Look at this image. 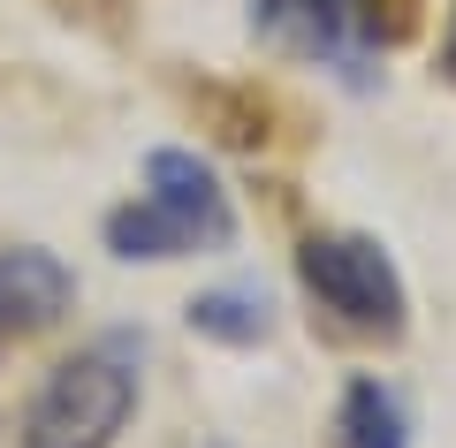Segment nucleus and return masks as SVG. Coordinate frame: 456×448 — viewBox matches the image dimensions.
Instances as JSON below:
<instances>
[{
  "mask_svg": "<svg viewBox=\"0 0 456 448\" xmlns=\"http://www.w3.org/2000/svg\"><path fill=\"white\" fill-rule=\"evenodd\" d=\"M137 411V342L107 335L53 365V380L31 395L23 448H114V433Z\"/></svg>",
  "mask_w": 456,
  "mask_h": 448,
  "instance_id": "1",
  "label": "nucleus"
},
{
  "mask_svg": "<svg viewBox=\"0 0 456 448\" xmlns=\"http://www.w3.org/2000/svg\"><path fill=\"white\" fill-rule=\"evenodd\" d=\"M297 273H305V289L320 297V312H327L335 327L373 335V342H395V335H403L411 297H403L395 258L380 251L373 236H305Z\"/></svg>",
  "mask_w": 456,
  "mask_h": 448,
  "instance_id": "2",
  "label": "nucleus"
},
{
  "mask_svg": "<svg viewBox=\"0 0 456 448\" xmlns=\"http://www.w3.org/2000/svg\"><path fill=\"white\" fill-rule=\"evenodd\" d=\"M145 198L167 206L183 228H191L198 251H228V243H236V206H228L221 175H213L198 152H183V144H160V152L145 160Z\"/></svg>",
  "mask_w": 456,
  "mask_h": 448,
  "instance_id": "3",
  "label": "nucleus"
},
{
  "mask_svg": "<svg viewBox=\"0 0 456 448\" xmlns=\"http://www.w3.org/2000/svg\"><path fill=\"white\" fill-rule=\"evenodd\" d=\"M77 305V273L38 243L0 251V335H38Z\"/></svg>",
  "mask_w": 456,
  "mask_h": 448,
  "instance_id": "4",
  "label": "nucleus"
},
{
  "mask_svg": "<svg viewBox=\"0 0 456 448\" xmlns=\"http://www.w3.org/2000/svg\"><path fill=\"white\" fill-rule=\"evenodd\" d=\"M259 23L312 61H350V8L342 0H259Z\"/></svg>",
  "mask_w": 456,
  "mask_h": 448,
  "instance_id": "5",
  "label": "nucleus"
},
{
  "mask_svg": "<svg viewBox=\"0 0 456 448\" xmlns=\"http://www.w3.org/2000/svg\"><path fill=\"white\" fill-rule=\"evenodd\" d=\"M335 448H411V426H403L395 387H380V380H350V387H342Z\"/></svg>",
  "mask_w": 456,
  "mask_h": 448,
  "instance_id": "6",
  "label": "nucleus"
},
{
  "mask_svg": "<svg viewBox=\"0 0 456 448\" xmlns=\"http://www.w3.org/2000/svg\"><path fill=\"white\" fill-rule=\"evenodd\" d=\"M191 327L213 342H266L274 312H266L259 289H213V297H191Z\"/></svg>",
  "mask_w": 456,
  "mask_h": 448,
  "instance_id": "7",
  "label": "nucleus"
},
{
  "mask_svg": "<svg viewBox=\"0 0 456 448\" xmlns=\"http://www.w3.org/2000/svg\"><path fill=\"white\" fill-rule=\"evenodd\" d=\"M342 8H350V23L365 38H403L419 23V0H342Z\"/></svg>",
  "mask_w": 456,
  "mask_h": 448,
  "instance_id": "8",
  "label": "nucleus"
},
{
  "mask_svg": "<svg viewBox=\"0 0 456 448\" xmlns=\"http://www.w3.org/2000/svg\"><path fill=\"white\" fill-rule=\"evenodd\" d=\"M441 69H449V77H456V31H449V46H441Z\"/></svg>",
  "mask_w": 456,
  "mask_h": 448,
  "instance_id": "9",
  "label": "nucleus"
}]
</instances>
